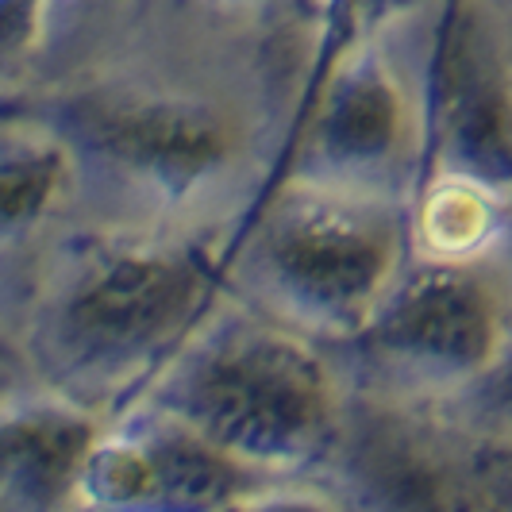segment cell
Masks as SVG:
<instances>
[{
	"instance_id": "6da1fadb",
	"label": "cell",
	"mask_w": 512,
	"mask_h": 512,
	"mask_svg": "<svg viewBox=\"0 0 512 512\" xmlns=\"http://www.w3.org/2000/svg\"><path fill=\"white\" fill-rule=\"evenodd\" d=\"M0 108L62 135L85 220L231 251L282 181L305 93L128 20L62 74L0 97Z\"/></svg>"
},
{
	"instance_id": "7a4b0ae2",
	"label": "cell",
	"mask_w": 512,
	"mask_h": 512,
	"mask_svg": "<svg viewBox=\"0 0 512 512\" xmlns=\"http://www.w3.org/2000/svg\"><path fill=\"white\" fill-rule=\"evenodd\" d=\"M228 251L74 220L0 266V378L120 416L224 301Z\"/></svg>"
},
{
	"instance_id": "3957f363",
	"label": "cell",
	"mask_w": 512,
	"mask_h": 512,
	"mask_svg": "<svg viewBox=\"0 0 512 512\" xmlns=\"http://www.w3.org/2000/svg\"><path fill=\"white\" fill-rule=\"evenodd\" d=\"M143 401L174 412L262 478L297 482L324 474L343 436L351 389L332 347L224 289V301Z\"/></svg>"
},
{
	"instance_id": "277c9868",
	"label": "cell",
	"mask_w": 512,
	"mask_h": 512,
	"mask_svg": "<svg viewBox=\"0 0 512 512\" xmlns=\"http://www.w3.org/2000/svg\"><path fill=\"white\" fill-rule=\"evenodd\" d=\"M412 262V208L282 178L235 235L224 289L324 347L374 316Z\"/></svg>"
},
{
	"instance_id": "5b68a950",
	"label": "cell",
	"mask_w": 512,
	"mask_h": 512,
	"mask_svg": "<svg viewBox=\"0 0 512 512\" xmlns=\"http://www.w3.org/2000/svg\"><path fill=\"white\" fill-rule=\"evenodd\" d=\"M428 162L420 66L401 12L385 8L316 70L282 178L412 208Z\"/></svg>"
},
{
	"instance_id": "8992f818",
	"label": "cell",
	"mask_w": 512,
	"mask_h": 512,
	"mask_svg": "<svg viewBox=\"0 0 512 512\" xmlns=\"http://www.w3.org/2000/svg\"><path fill=\"white\" fill-rule=\"evenodd\" d=\"M512 328V282L501 262L412 255L374 316L332 347L355 397L443 412L486 374Z\"/></svg>"
},
{
	"instance_id": "52a82bcc",
	"label": "cell",
	"mask_w": 512,
	"mask_h": 512,
	"mask_svg": "<svg viewBox=\"0 0 512 512\" xmlns=\"http://www.w3.org/2000/svg\"><path fill=\"white\" fill-rule=\"evenodd\" d=\"M393 8L420 66L428 174L512 193V31L501 0H401Z\"/></svg>"
},
{
	"instance_id": "ba28073f",
	"label": "cell",
	"mask_w": 512,
	"mask_h": 512,
	"mask_svg": "<svg viewBox=\"0 0 512 512\" xmlns=\"http://www.w3.org/2000/svg\"><path fill=\"white\" fill-rule=\"evenodd\" d=\"M320 482L351 512H501L462 432L439 412L393 409L355 393Z\"/></svg>"
},
{
	"instance_id": "9c48e42d",
	"label": "cell",
	"mask_w": 512,
	"mask_h": 512,
	"mask_svg": "<svg viewBox=\"0 0 512 512\" xmlns=\"http://www.w3.org/2000/svg\"><path fill=\"white\" fill-rule=\"evenodd\" d=\"M270 486L212 439L158 405H131L104 424L85 470L89 512H224Z\"/></svg>"
},
{
	"instance_id": "30bf717a",
	"label": "cell",
	"mask_w": 512,
	"mask_h": 512,
	"mask_svg": "<svg viewBox=\"0 0 512 512\" xmlns=\"http://www.w3.org/2000/svg\"><path fill=\"white\" fill-rule=\"evenodd\" d=\"M112 416L0 378V512H89L85 470Z\"/></svg>"
},
{
	"instance_id": "8fae6325",
	"label": "cell",
	"mask_w": 512,
	"mask_h": 512,
	"mask_svg": "<svg viewBox=\"0 0 512 512\" xmlns=\"http://www.w3.org/2000/svg\"><path fill=\"white\" fill-rule=\"evenodd\" d=\"M74 220L81 197L62 135L27 112L0 108V266L24 262Z\"/></svg>"
},
{
	"instance_id": "7c38bea8",
	"label": "cell",
	"mask_w": 512,
	"mask_h": 512,
	"mask_svg": "<svg viewBox=\"0 0 512 512\" xmlns=\"http://www.w3.org/2000/svg\"><path fill=\"white\" fill-rule=\"evenodd\" d=\"M509 197L482 181L428 174L412 201V255L432 262H493L505 243Z\"/></svg>"
},
{
	"instance_id": "4fadbf2b",
	"label": "cell",
	"mask_w": 512,
	"mask_h": 512,
	"mask_svg": "<svg viewBox=\"0 0 512 512\" xmlns=\"http://www.w3.org/2000/svg\"><path fill=\"white\" fill-rule=\"evenodd\" d=\"M439 416L451 428H459L462 436L512 447V328L497 351V359L486 366V374Z\"/></svg>"
},
{
	"instance_id": "5bb4252c",
	"label": "cell",
	"mask_w": 512,
	"mask_h": 512,
	"mask_svg": "<svg viewBox=\"0 0 512 512\" xmlns=\"http://www.w3.org/2000/svg\"><path fill=\"white\" fill-rule=\"evenodd\" d=\"M224 512H351V509L320 478H297V482H270V486L255 489L251 497L235 501Z\"/></svg>"
},
{
	"instance_id": "9a60e30c",
	"label": "cell",
	"mask_w": 512,
	"mask_h": 512,
	"mask_svg": "<svg viewBox=\"0 0 512 512\" xmlns=\"http://www.w3.org/2000/svg\"><path fill=\"white\" fill-rule=\"evenodd\" d=\"M462 439H466L474 470H478L482 486L489 489V497L497 501V509L512 512V447L509 443H486V439H470V436Z\"/></svg>"
},
{
	"instance_id": "2e32d148",
	"label": "cell",
	"mask_w": 512,
	"mask_h": 512,
	"mask_svg": "<svg viewBox=\"0 0 512 512\" xmlns=\"http://www.w3.org/2000/svg\"><path fill=\"white\" fill-rule=\"evenodd\" d=\"M497 262H501V270L509 274V282H512V197H509V224H505V243H501V251H497Z\"/></svg>"
},
{
	"instance_id": "e0dca14e",
	"label": "cell",
	"mask_w": 512,
	"mask_h": 512,
	"mask_svg": "<svg viewBox=\"0 0 512 512\" xmlns=\"http://www.w3.org/2000/svg\"><path fill=\"white\" fill-rule=\"evenodd\" d=\"M501 8H505V20H509V31H512V0H501Z\"/></svg>"
},
{
	"instance_id": "ac0fdd59",
	"label": "cell",
	"mask_w": 512,
	"mask_h": 512,
	"mask_svg": "<svg viewBox=\"0 0 512 512\" xmlns=\"http://www.w3.org/2000/svg\"><path fill=\"white\" fill-rule=\"evenodd\" d=\"M393 4H401V0H378V12H382V8H393ZM378 12H374V16H378Z\"/></svg>"
}]
</instances>
